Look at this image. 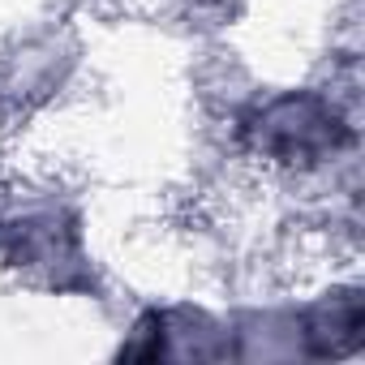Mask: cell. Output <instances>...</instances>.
<instances>
[{"label":"cell","mask_w":365,"mask_h":365,"mask_svg":"<svg viewBox=\"0 0 365 365\" xmlns=\"http://www.w3.org/2000/svg\"><path fill=\"white\" fill-rule=\"evenodd\" d=\"M258 146L284 163H314L344 142V120L318 99H279L258 116Z\"/></svg>","instance_id":"obj_1"}]
</instances>
